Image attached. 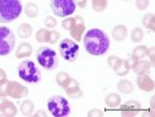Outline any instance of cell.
<instances>
[{"label":"cell","mask_w":155,"mask_h":117,"mask_svg":"<svg viewBox=\"0 0 155 117\" xmlns=\"http://www.w3.org/2000/svg\"><path fill=\"white\" fill-rule=\"evenodd\" d=\"M83 44L86 51L93 56H101L107 53L110 48V38L99 28L90 29L83 37Z\"/></svg>","instance_id":"cell-1"},{"label":"cell","mask_w":155,"mask_h":117,"mask_svg":"<svg viewBox=\"0 0 155 117\" xmlns=\"http://www.w3.org/2000/svg\"><path fill=\"white\" fill-rule=\"evenodd\" d=\"M22 12L23 6L20 0H0V23H12Z\"/></svg>","instance_id":"cell-2"},{"label":"cell","mask_w":155,"mask_h":117,"mask_svg":"<svg viewBox=\"0 0 155 117\" xmlns=\"http://www.w3.org/2000/svg\"><path fill=\"white\" fill-rule=\"evenodd\" d=\"M36 60L42 69L47 71H54L58 64L57 53L49 47H41L36 50Z\"/></svg>","instance_id":"cell-3"},{"label":"cell","mask_w":155,"mask_h":117,"mask_svg":"<svg viewBox=\"0 0 155 117\" xmlns=\"http://www.w3.org/2000/svg\"><path fill=\"white\" fill-rule=\"evenodd\" d=\"M19 77L28 83H37L41 80V73L36 64L31 60L22 61L18 66Z\"/></svg>","instance_id":"cell-4"},{"label":"cell","mask_w":155,"mask_h":117,"mask_svg":"<svg viewBox=\"0 0 155 117\" xmlns=\"http://www.w3.org/2000/svg\"><path fill=\"white\" fill-rule=\"evenodd\" d=\"M48 109L51 115L55 117H63L68 116L71 114V105L68 101L60 95L51 96L47 103Z\"/></svg>","instance_id":"cell-5"},{"label":"cell","mask_w":155,"mask_h":117,"mask_svg":"<svg viewBox=\"0 0 155 117\" xmlns=\"http://www.w3.org/2000/svg\"><path fill=\"white\" fill-rule=\"evenodd\" d=\"M16 35L8 27L0 26V56H6L15 49Z\"/></svg>","instance_id":"cell-6"},{"label":"cell","mask_w":155,"mask_h":117,"mask_svg":"<svg viewBox=\"0 0 155 117\" xmlns=\"http://www.w3.org/2000/svg\"><path fill=\"white\" fill-rule=\"evenodd\" d=\"M74 0H51L50 7L55 16L58 18H65L72 15L76 11Z\"/></svg>","instance_id":"cell-7"},{"label":"cell","mask_w":155,"mask_h":117,"mask_svg":"<svg viewBox=\"0 0 155 117\" xmlns=\"http://www.w3.org/2000/svg\"><path fill=\"white\" fill-rule=\"evenodd\" d=\"M80 47L74 41L64 38L59 44V53L62 58L67 62H74L79 56Z\"/></svg>","instance_id":"cell-8"},{"label":"cell","mask_w":155,"mask_h":117,"mask_svg":"<svg viewBox=\"0 0 155 117\" xmlns=\"http://www.w3.org/2000/svg\"><path fill=\"white\" fill-rule=\"evenodd\" d=\"M29 94L28 87L22 85L17 81H8L6 85V96H11L12 99H25Z\"/></svg>","instance_id":"cell-9"},{"label":"cell","mask_w":155,"mask_h":117,"mask_svg":"<svg viewBox=\"0 0 155 117\" xmlns=\"http://www.w3.org/2000/svg\"><path fill=\"white\" fill-rule=\"evenodd\" d=\"M61 87L71 99H81L84 95V92L82 91L79 81L74 78H71V77H68L63 82Z\"/></svg>","instance_id":"cell-10"},{"label":"cell","mask_w":155,"mask_h":117,"mask_svg":"<svg viewBox=\"0 0 155 117\" xmlns=\"http://www.w3.org/2000/svg\"><path fill=\"white\" fill-rule=\"evenodd\" d=\"M142 105L136 99H130L120 107V113L122 117H134L141 112Z\"/></svg>","instance_id":"cell-11"},{"label":"cell","mask_w":155,"mask_h":117,"mask_svg":"<svg viewBox=\"0 0 155 117\" xmlns=\"http://www.w3.org/2000/svg\"><path fill=\"white\" fill-rule=\"evenodd\" d=\"M137 86L140 90L144 92H152L154 90V80L148 74L137 75Z\"/></svg>","instance_id":"cell-12"},{"label":"cell","mask_w":155,"mask_h":117,"mask_svg":"<svg viewBox=\"0 0 155 117\" xmlns=\"http://www.w3.org/2000/svg\"><path fill=\"white\" fill-rule=\"evenodd\" d=\"M18 113V109L14 103L5 99V96L0 95V114L5 117H14Z\"/></svg>","instance_id":"cell-13"},{"label":"cell","mask_w":155,"mask_h":117,"mask_svg":"<svg viewBox=\"0 0 155 117\" xmlns=\"http://www.w3.org/2000/svg\"><path fill=\"white\" fill-rule=\"evenodd\" d=\"M127 34H128V29L123 24L117 25V26H115L113 28V30H112V37L116 42L124 41L127 37Z\"/></svg>","instance_id":"cell-14"},{"label":"cell","mask_w":155,"mask_h":117,"mask_svg":"<svg viewBox=\"0 0 155 117\" xmlns=\"http://www.w3.org/2000/svg\"><path fill=\"white\" fill-rule=\"evenodd\" d=\"M32 52H33V49H32V46L29 43H21L17 48L16 57L18 59L30 57L32 55Z\"/></svg>","instance_id":"cell-15"},{"label":"cell","mask_w":155,"mask_h":117,"mask_svg":"<svg viewBox=\"0 0 155 117\" xmlns=\"http://www.w3.org/2000/svg\"><path fill=\"white\" fill-rule=\"evenodd\" d=\"M151 62L149 60H146V59H140L137 61V63L136 64L132 71H134V74L137 75H144V74H148V72L151 69Z\"/></svg>","instance_id":"cell-16"},{"label":"cell","mask_w":155,"mask_h":117,"mask_svg":"<svg viewBox=\"0 0 155 117\" xmlns=\"http://www.w3.org/2000/svg\"><path fill=\"white\" fill-rule=\"evenodd\" d=\"M85 30H86V26H85L84 23H77L69 30V33H71V36L74 41L80 42L82 39V36H83Z\"/></svg>","instance_id":"cell-17"},{"label":"cell","mask_w":155,"mask_h":117,"mask_svg":"<svg viewBox=\"0 0 155 117\" xmlns=\"http://www.w3.org/2000/svg\"><path fill=\"white\" fill-rule=\"evenodd\" d=\"M104 104L106 106H107L109 108H118L121 104V96L118 93L112 92L104 98Z\"/></svg>","instance_id":"cell-18"},{"label":"cell","mask_w":155,"mask_h":117,"mask_svg":"<svg viewBox=\"0 0 155 117\" xmlns=\"http://www.w3.org/2000/svg\"><path fill=\"white\" fill-rule=\"evenodd\" d=\"M117 89H118L119 92L123 94H130L134 91V84L129 80L122 79L117 83Z\"/></svg>","instance_id":"cell-19"},{"label":"cell","mask_w":155,"mask_h":117,"mask_svg":"<svg viewBox=\"0 0 155 117\" xmlns=\"http://www.w3.org/2000/svg\"><path fill=\"white\" fill-rule=\"evenodd\" d=\"M32 32H33L32 26L28 23H22L18 27V29H17V34H18V36L24 39L29 38V37L32 35Z\"/></svg>","instance_id":"cell-20"},{"label":"cell","mask_w":155,"mask_h":117,"mask_svg":"<svg viewBox=\"0 0 155 117\" xmlns=\"http://www.w3.org/2000/svg\"><path fill=\"white\" fill-rule=\"evenodd\" d=\"M25 15L29 19H35L39 14V7L34 2H28L24 8Z\"/></svg>","instance_id":"cell-21"},{"label":"cell","mask_w":155,"mask_h":117,"mask_svg":"<svg viewBox=\"0 0 155 117\" xmlns=\"http://www.w3.org/2000/svg\"><path fill=\"white\" fill-rule=\"evenodd\" d=\"M34 111V104L33 102H31L30 99H25L21 103L20 106V112L23 116L29 117L33 114Z\"/></svg>","instance_id":"cell-22"},{"label":"cell","mask_w":155,"mask_h":117,"mask_svg":"<svg viewBox=\"0 0 155 117\" xmlns=\"http://www.w3.org/2000/svg\"><path fill=\"white\" fill-rule=\"evenodd\" d=\"M114 73L119 77H123V76H126L127 74L129 73L130 69H129L128 64H127L126 60L124 59H120L119 62L117 63V65L114 68Z\"/></svg>","instance_id":"cell-23"},{"label":"cell","mask_w":155,"mask_h":117,"mask_svg":"<svg viewBox=\"0 0 155 117\" xmlns=\"http://www.w3.org/2000/svg\"><path fill=\"white\" fill-rule=\"evenodd\" d=\"M143 26L148 30L155 31V16L154 14H146L142 20Z\"/></svg>","instance_id":"cell-24"},{"label":"cell","mask_w":155,"mask_h":117,"mask_svg":"<svg viewBox=\"0 0 155 117\" xmlns=\"http://www.w3.org/2000/svg\"><path fill=\"white\" fill-rule=\"evenodd\" d=\"M50 31L48 28H41L36 31L35 39L37 43H48L50 38Z\"/></svg>","instance_id":"cell-25"},{"label":"cell","mask_w":155,"mask_h":117,"mask_svg":"<svg viewBox=\"0 0 155 117\" xmlns=\"http://www.w3.org/2000/svg\"><path fill=\"white\" fill-rule=\"evenodd\" d=\"M144 38V31L140 27H134L130 32V39L132 43L139 44L143 41Z\"/></svg>","instance_id":"cell-26"},{"label":"cell","mask_w":155,"mask_h":117,"mask_svg":"<svg viewBox=\"0 0 155 117\" xmlns=\"http://www.w3.org/2000/svg\"><path fill=\"white\" fill-rule=\"evenodd\" d=\"M147 51H148V47L145 45H139L132 51V56L137 59H143L144 57L147 56Z\"/></svg>","instance_id":"cell-27"},{"label":"cell","mask_w":155,"mask_h":117,"mask_svg":"<svg viewBox=\"0 0 155 117\" xmlns=\"http://www.w3.org/2000/svg\"><path fill=\"white\" fill-rule=\"evenodd\" d=\"M92 8L97 12H101L107 8V0H91Z\"/></svg>","instance_id":"cell-28"},{"label":"cell","mask_w":155,"mask_h":117,"mask_svg":"<svg viewBox=\"0 0 155 117\" xmlns=\"http://www.w3.org/2000/svg\"><path fill=\"white\" fill-rule=\"evenodd\" d=\"M78 23L76 17H71V18H66L61 22V26L64 30H71L72 27Z\"/></svg>","instance_id":"cell-29"},{"label":"cell","mask_w":155,"mask_h":117,"mask_svg":"<svg viewBox=\"0 0 155 117\" xmlns=\"http://www.w3.org/2000/svg\"><path fill=\"white\" fill-rule=\"evenodd\" d=\"M68 77H69L68 73H66V72H60V73L57 74L56 77H55V81H56V83L61 87V85L63 84V82L65 81Z\"/></svg>","instance_id":"cell-30"},{"label":"cell","mask_w":155,"mask_h":117,"mask_svg":"<svg viewBox=\"0 0 155 117\" xmlns=\"http://www.w3.org/2000/svg\"><path fill=\"white\" fill-rule=\"evenodd\" d=\"M57 25V20L52 16H48L45 19V26L48 29H53Z\"/></svg>","instance_id":"cell-31"},{"label":"cell","mask_w":155,"mask_h":117,"mask_svg":"<svg viewBox=\"0 0 155 117\" xmlns=\"http://www.w3.org/2000/svg\"><path fill=\"white\" fill-rule=\"evenodd\" d=\"M150 5V0H136V6L139 11H145Z\"/></svg>","instance_id":"cell-32"},{"label":"cell","mask_w":155,"mask_h":117,"mask_svg":"<svg viewBox=\"0 0 155 117\" xmlns=\"http://www.w3.org/2000/svg\"><path fill=\"white\" fill-rule=\"evenodd\" d=\"M120 59H121V58H119V57L116 56V55H110L109 57H107V65H109L112 69H114V68L117 65V63L119 62Z\"/></svg>","instance_id":"cell-33"},{"label":"cell","mask_w":155,"mask_h":117,"mask_svg":"<svg viewBox=\"0 0 155 117\" xmlns=\"http://www.w3.org/2000/svg\"><path fill=\"white\" fill-rule=\"evenodd\" d=\"M59 37H60V33H59L58 31L51 30V32H50V38H49L48 43L51 44V45H55V44L57 43V42H58Z\"/></svg>","instance_id":"cell-34"},{"label":"cell","mask_w":155,"mask_h":117,"mask_svg":"<svg viewBox=\"0 0 155 117\" xmlns=\"http://www.w3.org/2000/svg\"><path fill=\"white\" fill-rule=\"evenodd\" d=\"M8 83V80L6 78L0 79V95L6 96V85Z\"/></svg>","instance_id":"cell-35"},{"label":"cell","mask_w":155,"mask_h":117,"mask_svg":"<svg viewBox=\"0 0 155 117\" xmlns=\"http://www.w3.org/2000/svg\"><path fill=\"white\" fill-rule=\"evenodd\" d=\"M87 116L88 117H102L104 116V112L101 110H99V109H92V110H90L88 112Z\"/></svg>","instance_id":"cell-36"},{"label":"cell","mask_w":155,"mask_h":117,"mask_svg":"<svg viewBox=\"0 0 155 117\" xmlns=\"http://www.w3.org/2000/svg\"><path fill=\"white\" fill-rule=\"evenodd\" d=\"M155 51H154V47H151V48H148V51H147V56L149 57V61L151 62V65L154 66V60H155Z\"/></svg>","instance_id":"cell-37"},{"label":"cell","mask_w":155,"mask_h":117,"mask_svg":"<svg viewBox=\"0 0 155 117\" xmlns=\"http://www.w3.org/2000/svg\"><path fill=\"white\" fill-rule=\"evenodd\" d=\"M140 59H137V58H136L134 56H131L130 58H128L126 60V62H127V64H128V66H129V69H132L136 66V64L137 63V61H139Z\"/></svg>","instance_id":"cell-38"},{"label":"cell","mask_w":155,"mask_h":117,"mask_svg":"<svg viewBox=\"0 0 155 117\" xmlns=\"http://www.w3.org/2000/svg\"><path fill=\"white\" fill-rule=\"evenodd\" d=\"M33 116L34 117H47V113L45 111H42V110H37L35 113L33 114Z\"/></svg>","instance_id":"cell-39"},{"label":"cell","mask_w":155,"mask_h":117,"mask_svg":"<svg viewBox=\"0 0 155 117\" xmlns=\"http://www.w3.org/2000/svg\"><path fill=\"white\" fill-rule=\"evenodd\" d=\"M78 5L81 7V8L86 7L87 6V0H79V1H78Z\"/></svg>","instance_id":"cell-40"},{"label":"cell","mask_w":155,"mask_h":117,"mask_svg":"<svg viewBox=\"0 0 155 117\" xmlns=\"http://www.w3.org/2000/svg\"><path fill=\"white\" fill-rule=\"evenodd\" d=\"M2 78H6V73L4 69H0V79H2Z\"/></svg>","instance_id":"cell-41"},{"label":"cell","mask_w":155,"mask_h":117,"mask_svg":"<svg viewBox=\"0 0 155 117\" xmlns=\"http://www.w3.org/2000/svg\"><path fill=\"white\" fill-rule=\"evenodd\" d=\"M123 1H125V2H129L130 0H123Z\"/></svg>","instance_id":"cell-42"}]
</instances>
